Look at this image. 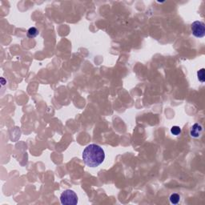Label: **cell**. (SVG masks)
I'll return each mask as SVG.
<instances>
[{"mask_svg":"<svg viewBox=\"0 0 205 205\" xmlns=\"http://www.w3.org/2000/svg\"><path fill=\"white\" fill-rule=\"evenodd\" d=\"M105 159V152L100 146L89 144L83 151V160L87 166L96 167L99 166Z\"/></svg>","mask_w":205,"mask_h":205,"instance_id":"1","label":"cell"},{"mask_svg":"<svg viewBox=\"0 0 205 205\" xmlns=\"http://www.w3.org/2000/svg\"><path fill=\"white\" fill-rule=\"evenodd\" d=\"M60 202L64 205H75L78 204V196L76 193L71 190L67 189L63 192L60 196Z\"/></svg>","mask_w":205,"mask_h":205,"instance_id":"2","label":"cell"},{"mask_svg":"<svg viewBox=\"0 0 205 205\" xmlns=\"http://www.w3.org/2000/svg\"><path fill=\"white\" fill-rule=\"evenodd\" d=\"M192 34L196 38H203L205 35V25L203 22L195 21L192 22Z\"/></svg>","mask_w":205,"mask_h":205,"instance_id":"3","label":"cell"},{"mask_svg":"<svg viewBox=\"0 0 205 205\" xmlns=\"http://www.w3.org/2000/svg\"><path fill=\"white\" fill-rule=\"evenodd\" d=\"M203 133V127L200 124H195L192 125V128L190 130V135L193 138H199L201 136Z\"/></svg>","mask_w":205,"mask_h":205,"instance_id":"4","label":"cell"},{"mask_svg":"<svg viewBox=\"0 0 205 205\" xmlns=\"http://www.w3.org/2000/svg\"><path fill=\"white\" fill-rule=\"evenodd\" d=\"M38 34V30H37V28L36 27H30L29 30H27V37L28 38H35L37 35Z\"/></svg>","mask_w":205,"mask_h":205,"instance_id":"5","label":"cell"},{"mask_svg":"<svg viewBox=\"0 0 205 205\" xmlns=\"http://www.w3.org/2000/svg\"><path fill=\"white\" fill-rule=\"evenodd\" d=\"M169 199H170L171 204H177L179 202V200H180V196H179V194H177V193H173V194H171Z\"/></svg>","mask_w":205,"mask_h":205,"instance_id":"6","label":"cell"},{"mask_svg":"<svg viewBox=\"0 0 205 205\" xmlns=\"http://www.w3.org/2000/svg\"><path fill=\"white\" fill-rule=\"evenodd\" d=\"M204 71H205L204 68H201L200 71H197V77H198V79H199V81L200 82V83H204L205 81Z\"/></svg>","mask_w":205,"mask_h":205,"instance_id":"7","label":"cell"},{"mask_svg":"<svg viewBox=\"0 0 205 205\" xmlns=\"http://www.w3.org/2000/svg\"><path fill=\"white\" fill-rule=\"evenodd\" d=\"M171 134H173L174 136H179L181 133V128L178 127V126H173L171 128Z\"/></svg>","mask_w":205,"mask_h":205,"instance_id":"8","label":"cell"},{"mask_svg":"<svg viewBox=\"0 0 205 205\" xmlns=\"http://www.w3.org/2000/svg\"><path fill=\"white\" fill-rule=\"evenodd\" d=\"M1 83H2V85H3V86L5 85V84L7 83V81L5 80L3 78H1Z\"/></svg>","mask_w":205,"mask_h":205,"instance_id":"9","label":"cell"}]
</instances>
